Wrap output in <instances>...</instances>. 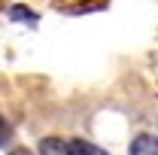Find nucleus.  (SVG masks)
Returning <instances> with one entry per match:
<instances>
[{
  "label": "nucleus",
  "mask_w": 158,
  "mask_h": 155,
  "mask_svg": "<svg viewBox=\"0 0 158 155\" xmlns=\"http://www.w3.org/2000/svg\"><path fill=\"white\" fill-rule=\"evenodd\" d=\"M131 155H158V137L137 134L134 143H131Z\"/></svg>",
  "instance_id": "nucleus-1"
},
{
  "label": "nucleus",
  "mask_w": 158,
  "mask_h": 155,
  "mask_svg": "<svg viewBox=\"0 0 158 155\" xmlns=\"http://www.w3.org/2000/svg\"><path fill=\"white\" fill-rule=\"evenodd\" d=\"M40 155H70L67 140H61V137H43L40 140Z\"/></svg>",
  "instance_id": "nucleus-2"
},
{
  "label": "nucleus",
  "mask_w": 158,
  "mask_h": 155,
  "mask_svg": "<svg viewBox=\"0 0 158 155\" xmlns=\"http://www.w3.org/2000/svg\"><path fill=\"white\" fill-rule=\"evenodd\" d=\"M67 149H70V155H110L106 149H100V146H94V143H88V140H67Z\"/></svg>",
  "instance_id": "nucleus-3"
},
{
  "label": "nucleus",
  "mask_w": 158,
  "mask_h": 155,
  "mask_svg": "<svg viewBox=\"0 0 158 155\" xmlns=\"http://www.w3.org/2000/svg\"><path fill=\"white\" fill-rule=\"evenodd\" d=\"M9 19L24 21V24H37V15H34L31 9H24V6H12V9H9Z\"/></svg>",
  "instance_id": "nucleus-4"
},
{
  "label": "nucleus",
  "mask_w": 158,
  "mask_h": 155,
  "mask_svg": "<svg viewBox=\"0 0 158 155\" xmlns=\"http://www.w3.org/2000/svg\"><path fill=\"white\" fill-rule=\"evenodd\" d=\"M9 137H12V128H9V122L0 116V146H6L9 143Z\"/></svg>",
  "instance_id": "nucleus-5"
},
{
  "label": "nucleus",
  "mask_w": 158,
  "mask_h": 155,
  "mask_svg": "<svg viewBox=\"0 0 158 155\" xmlns=\"http://www.w3.org/2000/svg\"><path fill=\"white\" fill-rule=\"evenodd\" d=\"M12 155H31V152H27V149H15Z\"/></svg>",
  "instance_id": "nucleus-6"
}]
</instances>
